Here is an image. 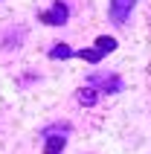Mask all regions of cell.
Returning a JSON list of instances; mask_svg holds the SVG:
<instances>
[{"label":"cell","mask_w":151,"mask_h":154,"mask_svg":"<svg viewBox=\"0 0 151 154\" xmlns=\"http://www.w3.org/2000/svg\"><path fill=\"white\" fill-rule=\"evenodd\" d=\"M67 146V125H55L47 131V143H44V154H61Z\"/></svg>","instance_id":"obj_3"},{"label":"cell","mask_w":151,"mask_h":154,"mask_svg":"<svg viewBox=\"0 0 151 154\" xmlns=\"http://www.w3.org/2000/svg\"><path fill=\"white\" fill-rule=\"evenodd\" d=\"M47 55H50L52 61H64V58H73V55H76V50H70L67 44H55V47H52Z\"/></svg>","instance_id":"obj_7"},{"label":"cell","mask_w":151,"mask_h":154,"mask_svg":"<svg viewBox=\"0 0 151 154\" xmlns=\"http://www.w3.org/2000/svg\"><path fill=\"white\" fill-rule=\"evenodd\" d=\"M113 50H116V38H110V35H99L93 47L79 50L76 55H79V58H84V61H90V64H99V61L105 58V55H110Z\"/></svg>","instance_id":"obj_1"},{"label":"cell","mask_w":151,"mask_h":154,"mask_svg":"<svg viewBox=\"0 0 151 154\" xmlns=\"http://www.w3.org/2000/svg\"><path fill=\"white\" fill-rule=\"evenodd\" d=\"M134 6H137V0H110L108 17L113 23H125L128 17H131V12H134Z\"/></svg>","instance_id":"obj_5"},{"label":"cell","mask_w":151,"mask_h":154,"mask_svg":"<svg viewBox=\"0 0 151 154\" xmlns=\"http://www.w3.org/2000/svg\"><path fill=\"white\" fill-rule=\"evenodd\" d=\"M87 85L96 87L99 93H119V90H122V79H119L116 73H110V76H99V73H96V76L87 79Z\"/></svg>","instance_id":"obj_4"},{"label":"cell","mask_w":151,"mask_h":154,"mask_svg":"<svg viewBox=\"0 0 151 154\" xmlns=\"http://www.w3.org/2000/svg\"><path fill=\"white\" fill-rule=\"evenodd\" d=\"M76 99H79V105H84V108H90V105H96V99H99V90L90 85H84L76 90Z\"/></svg>","instance_id":"obj_6"},{"label":"cell","mask_w":151,"mask_h":154,"mask_svg":"<svg viewBox=\"0 0 151 154\" xmlns=\"http://www.w3.org/2000/svg\"><path fill=\"white\" fill-rule=\"evenodd\" d=\"M67 17H70V6L64 0H55L50 12H41L38 15V20L47 23V26H61V23H67Z\"/></svg>","instance_id":"obj_2"}]
</instances>
